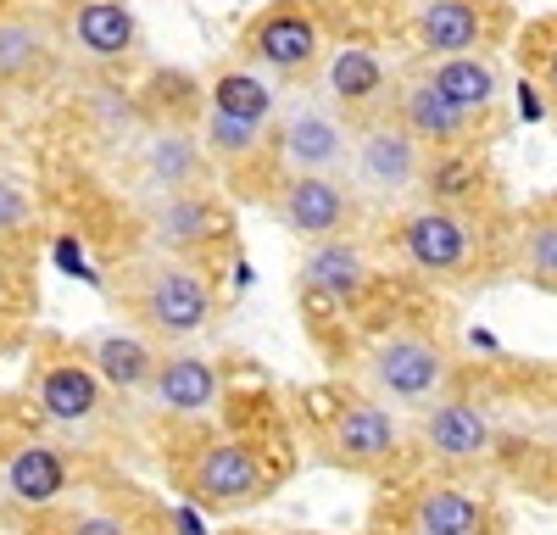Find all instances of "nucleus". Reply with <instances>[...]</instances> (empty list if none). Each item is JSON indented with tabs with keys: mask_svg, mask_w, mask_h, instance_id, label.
I'll list each match as a JSON object with an SVG mask.
<instances>
[{
	"mask_svg": "<svg viewBox=\"0 0 557 535\" xmlns=\"http://www.w3.org/2000/svg\"><path fill=\"white\" fill-rule=\"evenodd\" d=\"M128 307L157 340H190L212 324L218 290H212L207 274H196L190 262H151L146 274L134 279Z\"/></svg>",
	"mask_w": 557,
	"mask_h": 535,
	"instance_id": "f257e3e1",
	"label": "nucleus"
},
{
	"mask_svg": "<svg viewBox=\"0 0 557 535\" xmlns=\"http://www.w3.org/2000/svg\"><path fill=\"white\" fill-rule=\"evenodd\" d=\"M362 380L374 396L396 401V408H430L446 385V351L430 335H385L368 351Z\"/></svg>",
	"mask_w": 557,
	"mask_h": 535,
	"instance_id": "f03ea898",
	"label": "nucleus"
},
{
	"mask_svg": "<svg viewBox=\"0 0 557 535\" xmlns=\"http://www.w3.org/2000/svg\"><path fill=\"white\" fill-rule=\"evenodd\" d=\"M351 178L374 196V201H396L407 196L418 178H424V157H418V140L401 123H368L351 140Z\"/></svg>",
	"mask_w": 557,
	"mask_h": 535,
	"instance_id": "7ed1b4c3",
	"label": "nucleus"
},
{
	"mask_svg": "<svg viewBox=\"0 0 557 535\" xmlns=\"http://www.w3.org/2000/svg\"><path fill=\"white\" fill-rule=\"evenodd\" d=\"M401 251L418 274H435V279H462L474 268V229L462 223L451 207H418L401 223Z\"/></svg>",
	"mask_w": 557,
	"mask_h": 535,
	"instance_id": "20e7f679",
	"label": "nucleus"
},
{
	"mask_svg": "<svg viewBox=\"0 0 557 535\" xmlns=\"http://www.w3.org/2000/svg\"><path fill=\"white\" fill-rule=\"evenodd\" d=\"M273 146H278V162L290 167V178L296 173H330L335 178L346 167V151H351L346 123L330 107H318V101L290 107L285 123H278V134H273Z\"/></svg>",
	"mask_w": 557,
	"mask_h": 535,
	"instance_id": "39448f33",
	"label": "nucleus"
},
{
	"mask_svg": "<svg viewBox=\"0 0 557 535\" xmlns=\"http://www.w3.org/2000/svg\"><path fill=\"white\" fill-rule=\"evenodd\" d=\"M278 223L296 235V240H341V229L351 223V190L330 173H296L285 178V190L273 196Z\"/></svg>",
	"mask_w": 557,
	"mask_h": 535,
	"instance_id": "423d86ee",
	"label": "nucleus"
},
{
	"mask_svg": "<svg viewBox=\"0 0 557 535\" xmlns=\"http://www.w3.org/2000/svg\"><path fill=\"white\" fill-rule=\"evenodd\" d=\"M190 490L207 508H240V502H251V497L268 490V469H262V458L251 452V446L218 440V446H207V452H196Z\"/></svg>",
	"mask_w": 557,
	"mask_h": 535,
	"instance_id": "0eeeda50",
	"label": "nucleus"
},
{
	"mask_svg": "<svg viewBox=\"0 0 557 535\" xmlns=\"http://www.w3.org/2000/svg\"><path fill=\"white\" fill-rule=\"evenodd\" d=\"M168 413H207L218 408L223 396V369L212 357H196V351H173L151 369V385H146Z\"/></svg>",
	"mask_w": 557,
	"mask_h": 535,
	"instance_id": "6e6552de",
	"label": "nucleus"
},
{
	"mask_svg": "<svg viewBox=\"0 0 557 535\" xmlns=\"http://www.w3.org/2000/svg\"><path fill=\"white\" fill-rule=\"evenodd\" d=\"M34 396H39L45 419H57V424H89V419L101 413V396H107V385H101L96 374H89V363L67 357V363L39 369Z\"/></svg>",
	"mask_w": 557,
	"mask_h": 535,
	"instance_id": "1a4fd4ad",
	"label": "nucleus"
},
{
	"mask_svg": "<svg viewBox=\"0 0 557 535\" xmlns=\"http://www.w3.org/2000/svg\"><path fill=\"white\" fill-rule=\"evenodd\" d=\"M218 229H223V207L212 196L178 190V196H162L151 207V246H162V251H196Z\"/></svg>",
	"mask_w": 557,
	"mask_h": 535,
	"instance_id": "9d476101",
	"label": "nucleus"
},
{
	"mask_svg": "<svg viewBox=\"0 0 557 535\" xmlns=\"http://www.w3.org/2000/svg\"><path fill=\"white\" fill-rule=\"evenodd\" d=\"M424 446L446 463H474L496 446V435H491V419L480 408H469V401H441V408L424 413Z\"/></svg>",
	"mask_w": 557,
	"mask_h": 535,
	"instance_id": "9b49d317",
	"label": "nucleus"
},
{
	"mask_svg": "<svg viewBox=\"0 0 557 535\" xmlns=\"http://www.w3.org/2000/svg\"><path fill=\"white\" fill-rule=\"evenodd\" d=\"M84 363L107 390H146L151 369H157V351H151V340H139V335L101 329V335L84 340Z\"/></svg>",
	"mask_w": 557,
	"mask_h": 535,
	"instance_id": "f8f14e48",
	"label": "nucleus"
},
{
	"mask_svg": "<svg viewBox=\"0 0 557 535\" xmlns=\"http://www.w3.org/2000/svg\"><path fill=\"white\" fill-rule=\"evenodd\" d=\"M301 290L323 296V301H357L368 290V257L351 240H318L301 262Z\"/></svg>",
	"mask_w": 557,
	"mask_h": 535,
	"instance_id": "ddd939ff",
	"label": "nucleus"
},
{
	"mask_svg": "<svg viewBox=\"0 0 557 535\" xmlns=\"http://www.w3.org/2000/svg\"><path fill=\"white\" fill-rule=\"evenodd\" d=\"M251 51L257 62H268L273 73H301L318 57V23L307 12H268L251 28Z\"/></svg>",
	"mask_w": 557,
	"mask_h": 535,
	"instance_id": "4468645a",
	"label": "nucleus"
},
{
	"mask_svg": "<svg viewBox=\"0 0 557 535\" xmlns=\"http://www.w3.org/2000/svg\"><path fill=\"white\" fill-rule=\"evenodd\" d=\"M396 446H401V430H396L391 408H380V401H351L335 419V452L346 463H380Z\"/></svg>",
	"mask_w": 557,
	"mask_h": 535,
	"instance_id": "2eb2a0df",
	"label": "nucleus"
},
{
	"mask_svg": "<svg viewBox=\"0 0 557 535\" xmlns=\"http://www.w3.org/2000/svg\"><path fill=\"white\" fill-rule=\"evenodd\" d=\"M435 96L446 101V107H457L462 117H474V112H491V101H496V89H502V78H496V67L485 62V57H441L435 67H430V78H424Z\"/></svg>",
	"mask_w": 557,
	"mask_h": 535,
	"instance_id": "dca6fc26",
	"label": "nucleus"
},
{
	"mask_svg": "<svg viewBox=\"0 0 557 535\" xmlns=\"http://www.w3.org/2000/svg\"><path fill=\"white\" fill-rule=\"evenodd\" d=\"M73 39L89 57L117 62L139 45V23H134V12L123 7V0H84V7L73 12Z\"/></svg>",
	"mask_w": 557,
	"mask_h": 535,
	"instance_id": "f3484780",
	"label": "nucleus"
},
{
	"mask_svg": "<svg viewBox=\"0 0 557 535\" xmlns=\"http://www.w3.org/2000/svg\"><path fill=\"white\" fill-rule=\"evenodd\" d=\"M412 34L435 57H469L480 45V12L469 7V0H424Z\"/></svg>",
	"mask_w": 557,
	"mask_h": 535,
	"instance_id": "a211bd4d",
	"label": "nucleus"
},
{
	"mask_svg": "<svg viewBox=\"0 0 557 535\" xmlns=\"http://www.w3.org/2000/svg\"><path fill=\"white\" fill-rule=\"evenodd\" d=\"M412 530L418 535H480L485 508H480V497H469L457 485H424L412 497Z\"/></svg>",
	"mask_w": 557,
	"mask_h": 535,
	"instance_id": "6ab92c4d",
	"label": "nucleus"
},
{
	"mask_svg": "<svg viewBox=\"0 0 557 535\" xmlns=\"http://www.w3.org/2000/svg\"><path fill=\"white\" fill-rule=\"evenodd\" d=\"M67 485H73V469H67V458L57 452V446H23V452L7 463V490L28 508L57 502Z\"/></svg>",
	"mask_w": 557,
	"mask_h": 535,
	"instance_id": "aec40b11",
	"label": "nucleus"
},
{
	"mask_svg": "<svg viewBox=\"0 0 557 535\" xmlns=\"http://www.w3.org/2000/svg\"><path fill=\"white\" fill-rule=\"evenodd\" d=\"M401 128L412 134L418 146H441L446 151V146H457L462 134H469V117H462L457 107H446L435 89L418 78V84L401 89Z\"/></svg>",
	"mask_w": 557,
	"mask_h": 535,
	"instance_id": "412c9836",
	"label": "nucleus"
},
{
	"mask_svg": "<svg viewBox=\"0 0 557 535\" xmlns=\"http://www.w3.org/2000/svg\"><path fill=\"white\" fill-rule=\"evenodd\" d=\"M212 112H218V117H235V123L262 128V123L273 117V84H268V78H257V73H246V67L218 73V78H212Z\"/></svg>",
	"mask_w": 557,
	"mask_h": 535,
	"instance_id": "4be33fe9",
	"label": "nucleus"
},
{
	"mask_svg": "<svg viewBox=\"0 0 557 535\" xmlns=\"http://www.w3.org/2000/svg\"><path fill=\"white\" fill-rule=\"evenodd\" d=\"M146 178L157 190H168V196H178V190H190L196 178H201V151H196V140L190 134H157V140L146 146Z\"/></svg>",
	"mask_w": 557,
	"mask_h": 535,
	"instance_id": "5701e85b",
	"label": "nucleus"
},
{
	"mask_svg": "<svg viewBox=\"0 0 557 535\" xmlns=\"http://www.w3.org/2000/svg\"><path fill=\"white\" fill-rule=\"evenodd\" d=\"M323 78H330V96L341 107H362L385 89V62L374 51H362V45H346V51L330 57V73Z\"/></svg>",
	"mask_w": 557,
	"mask_h": 535,
	"instance_id": "b1692460",
	"label": "nucleus"
},
{
	"mask_svg": "<svg viewBox=\"0 0 557 535\" xmlns=\"http://www.w3.org/2000/svg\"><path fill=\"white\" fill-rule=\"evenodd\" d=\"M51 45L34 23H0V84H23L45 67Z\"/></svg>",
	"mask_w": 557,
	"mask_h": 535,
	"instance_id": "393cba45",
	"label": "nucleus"
},
{
	"mask_svg": "<svg viewBox=\"0 0 557 535\" xmlns=\"http://www.w3.org/2000/svg\"><path fill=\"white\" fill-rule=\"evenodd\" d=\"M519 262L535 285H557V217H535L524 240H519Z\"/></svg>",
	"mask_w": 557,
	"mask_h": 535,
	"instance_id": "a878e982",
	"label": "nucleus"
},
{
	"mask_svg": "<svg viewBox=\"0 0 557 535\" xmlns=\"http://www.w3.org/2000/svg\"><path fill=\"white\" fill-rule=\"evenodd\" d=\"M201 140L212 146V157H223V162H240V157H251V151L262 146V128H251V123H235V117H218V112H207V128H201Z\"/></svg>",
	"mask_w": 557,
	"mask_h": 535,
	"instance_id": "bb28decb",
	"label": "nucleus"
},
{
	"mask_svg": "<svg viewBox=\"0 0 557 535\" xmlns=\"http://www.w3.org/2000/svg\"><path fill=\"white\" fill-rule=\"evenodd\" d=\"M424 178H430V190H435L441 201H457V196H469V190L480 185V167H474L469 157H441Z\"/></svg>",
	"mask_w": 557,
	"mask_h": 535,
	"instance_id": "cd10ccee",
	"label": "nucleus"
},
{
	"mask_svg": "<svg viewBox=\"0 0 557 535\" xmlns=\"http://www.w3.org/2000/svg\"><path fill=\"white\" fill-rule=\"evenodd\" d=\"M28 223H34V196L12 178H0V235H17Z\"/></svg>",
	"mask_w": 557,
	"mask_h": 535,
	"instance_id": "c85d7f7f",
	"label": "nucleus"
},
{
	"mask_svg": "<svg viewBox=\"0 0 557 535\" xmlns=\"http://www.w3.org/2000/svg\"><path fill=\"white\" fill-rule=\"evenodd\" d=\"M57 268H62V274H73V279H84V285H96V268L84 262V246H78L73 235L57 240Z\"/></svg>",
	"mask_w": 557,
	"mask_h": 535,
	"instance_id": "c756f323",
	"label": "nucleus"
},
{
	"mask_svg": "<svg viewBox=\"0 0 557 535\" xmlns=\"http://www.w3.org/2000/svg\"><path fill=\"white\" fill-rule=\"evenodd\" d=\"M67 535H128V530L117 519H107V513H84V519L67 524Z\"/></svg>",
	"mask_w": 557,
	"mask_h": 535,
	"instance_id": "7c9ffc66",
	"label": "nucleus"
},
{
	"mask_svg": "<svg viewBox=\"0 0 557 535\" xmlns=\"http://www.w3.org/2000/svg\"><path fill=\"white\" fill-rule=\"evenodd\" d=\"M546 84H552V96H557V51H552V62H546Z\"/></svg>",
	"mask_w": 557,
	"mask_h": 535,
	"instance_id": "2f4dec72",
	"label": "nucleus"
},
{
	"mask_svg": "<svg viewBox=\"0 0 557 535\" xmlns=\"http://www.w3.org/2000/svg\"><path fill=\"white\" fill-rule=\"evenodd\" d=\"M407 535H418V530H407Z\"/></svg>",
	"mask_w": 557,
	"mask_h": 535,
	"instance_id": "473e14b6",
	"label": "nucleus"
}]
</instances>
